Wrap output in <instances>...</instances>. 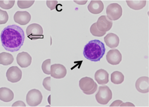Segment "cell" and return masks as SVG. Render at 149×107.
Here are the masks:
<instances>
[{"instance_id":"obj_6","label":"cell","mask_w":149,"mask_h":107,"mask_svg":"<svg viewBox=\"0 0 149 107\" xmlns=\"http://www.w3.org/2000/svg\"><path fill=\"white\" fill-rule=\"evenodd\" d=\"M42 99V96L39 90L33 89L27 93L26 97L27 104L31 106H36L39 105Z\"/></svg>"},{"instance_id":"obj_16","label":"cell","mask_w":149,"mask_h":107,"mask_svg":"<svg viewBox=\"0 0 149 107\" xmlns=\"http://www.w3.org/2000/svg\"><path fill=\"white\" fill-rule=\"evenodd\" d=\"M87 7L90 12L93 14H97L102 11L104 8V5L101 1H91Z\"/></svg>"},{"instance_id":"obj_17","label":"cell","mask_w":149,"mask_h":107,"mask_svg":"<svg viewBox=\"0 0 149 107\" xmlns=\"http://www.w3.org/2000/svg\"><path fill=\"white\" fill-rule=\"evenodd\" d=\"M109 74L105 70L101 69L97 70L95 74V79L100 85L107 84L109 81Z\"/></svg>"},{"instance_id":"obj_28","label":"cell","mask_w":149,"mask_h":107,"mask_svg":"<svg viewBox=\"0 0 149 107\" xmlns=\"http://www.w3.org/2000/svg\"><path fill=\"white\" fill-rule=\"evenodd\" d=\"M58 3L57 1H47L46 4L51 10H52L56 8Z\"/></svg>"},{"instance_id":"obj_21","label":"cell","mask_w":149,"mask_h":107,"mask_svg":"<svg viewBox=\"0 0 149 107\" xmlns=\"http://www.w3.org/2000/svg\"><path fill=\"white\" fill-rule=\"evenodd\" d=\"M124 79V76L123 75L120 71H115L111 74V81L114 84H121L123 81Z\"/></svg>"},{"instance_id":"obj_19","label":"cell","mask_w":149,"mask_h":107,"mask_svg":"<svg viewBox=\"0 0 149 107\" xmlns=\"http://www.w3.org/2000/svg\"><path fill=\"white\" fill-rule=\"evenodd\" d=\"M14 57L11 54L3 52L0 53V64L4 66L11 64L13 61Z\"/></svg>"},{"instance_id":"obj_7","label":"cell","mask_w":149,"mask_h":107,"mask_svg":"<svg viewBox=\"0 0 149 107\" xmlns=\"http://www.w3.org/2000/svg\"><path fill=\"white\" fill-rule=\"evenodd\" d=\"M106 13L109 19L115 21L119 19L122 14V9L121 6L116 3L109 5L106 8Z\"/></svg>"},{"instance_id":"obj_26","label":"cell","mask_w":149,"mask_h":107,"mask_svg":"<svg viewBox=\"0 0 149 107\" xmlns=\"http://www.w3.org/2000/svg\"><path fill=\"white\" fill-rule=\"evenodd\" d=\"M8 19V15L6 11L0 9V24H5Z\"/></svg>"},{"instance_id":"obj_1","label":"cell","mask_w":149,"mask_h":107,"mask_svg":"<svg viewBox=\"0 0 149 107\" xmlns=\"http://www.w3.org/2000/svg\"><path fill=\"white\" fill-rule=\"evenodd\" d=\"M0 37L2 46L5 49L13 52L19 50L23 45L25 36L23 29L14 24L4 28L1 32Z\"/></svg>"},{"instance_id":"obj_18","label":"cell","mask_w":149,"mask_h":107,"mask_svg":"<svg viewBox=\"0 0 149 107\" xmlns=\"http://www.w3.org/2000/svg\"><path fill=\"white\" fill-rule=\"evenodd\" d=\"M14 94L10 89L6 87L0 88V100L5 102L11 101L14 98Z\"/></svg>"},{"instance_id":"obj_22","label":"cell","mask_w":149,"mask_h":107,"mask_svg":"<svg viewBox=\"0 0 149 107\" xmlns=\"http://www.w3.org/2000/svg\"><path fill=\"white\" fill-rule=\"evenodd\" d=\"M90 32L93 36L96 37H102L106 34V32H102L98 29L96 23H94L91 26L90 28Z\"/></svg>"},{"instance_id":"obj_29","label":"cell","mask_w":149,"mask_h":107,"mask_svg":"<svg viewBox=\"0 0 149 107\" xmlns=\"http://www.w3.org/2000/svg\"><path fill=\"white\" fill-rule=\"evenodd\" d=\"M25 104L21 101H18L15 102L12 105V106H26Z\"/></svg>"},{"instance_id":"obj_24","label":"cell","mask_w":149,"mask_h":107,"mask_svg":"<svg viewBox=\"0 0 149 107\" xmlns=\"http://www.w3.org/2000/svg\"><path fill=\"white\" fill-rule=\"evenodd\" d=\"M34 1H18L17 5L20 8H27L31 6Z\"/></svg>"},{"instance_id":"obj_5","label":"cell","mask_w":149,"mask_h":107,"mask_svg":"<svg viewBox=\"0 0 149 107\" xmlns=\"http://www.w3.org/2000/svg\"><path fill=\"white\" fill-rule=\"evenodd\" d=\"M27 37L31 40L43 38V30L40 25L33 23L29 25L26 30Z\"/></svg>"},{"instance_id":"obj_10","label":"cell","mask_w":149,"mask_h":107,"mask_svg":"<svg viewBox=\"0 0 149 107\" xmlns=\"http://www.w3.org/2000/svg\"><path fill=\"white\" fill-rule=\"evenodd\" d=\"M96 23L98 29L102 32L109 31L111 28L112 21L109 19L106 15H102L98 19Z\"/></svg>"},{"instance_id":"obj_23","label":"cell","mask_w":149,"mask_h":107,"mask_svg":"<svg viewBox=\"0 0 149 107\" xmlns=\"http://www.w3.org/2000/svg\"><path fill=\"white\" fill-rule=\"evenodd\" d=\"M51 59H48L45 60L42 65V69L43 72L47 75L50 74Z\"/></svg>"},{"instance_id":"obj_3","label":"cell","mask_w":149,"mask_h":107,"mask_svg":"<svg viewBox=\"0 0 149 107\" xmlns=\"http://www.w3.org/2000/svg\"><path fill=\"white\" fill-rule=\"evenodd\" d=\"M79 86L84 93L88 95L94 93L97 88V85L93 79L87 77H83L79 80Z\"/></svg>"},{"instance_id":"obj_20","label":"cell","mask_w":149,"mask_h":107,"mask_svg":"<svg viewBox=\"0 0 149 107\" xmlns=\"http://www.w3.org/2000/svg\"><path fill=\"white\" fill-rule=\"evenodd\" d=\"M146 1H126L128 6L130 8L135 10H138L143 8L146 4Z\"/></svg>"},{"instance_id":"obj_27","label":"cell","mask_w":149,"mask_h":107,"mask_svg":"<svg viewBox=\"0 0 149 107\" xmlns=\"http://www.w3.org/2000/svg\"><path fill=\"white\" fill-rule=\"evenodd\" d=\"M50 80V77H47L44 79L42 82V85L45 88L49 91H51Z\"/></svg>"},{"instance_id":"obj_8","label":"cell","mask_w":149,"mask_h":107,"mask_svg":"<svg viewBox=\"0 0 149 107\" xmlns=\"http://www.w3.org/2000/svg\"><path fill=\"white\" fill-rule=\"evenodd\" d=\"M21 70L17 66H12L7 70L6 75L7 80L12 83L19 81L22 77Z\"/></svg>"},{"instance_id":"obj_14","label":"cell","mask_w":149,"mask_h":107,"mask_svg":"<svg viewBox=\"0 0 149 107\" xmlns=\"http://www.w3.org/2000/svg\"><path fill=\"white\" fill-rule=\"evenodd\" d=\"M136 89L141 93H146L149 92V78L143 76L139 77L135 83Z\"/></svg>"},{"instance_id":"obj_15","label":"cell","mask_w":149,"mask_h":107,"mask_svg":"<svg viewBox=\"0 0 149 107\" xmlns=\"http://www.w3.org/2000/svg\"><path fill=\"white\" fill-rule=\"evenodd\" d=\"M104 39L106 45L110 48H116L119 45V39L115 34L109 33L104 37Z\"/></svg>"},{"instance_id":"obj_9","label":"cell","mask_w":149,"mask_h":107,"mask_svg":"<svg viewBox=\"0 0 149 107\" xmlns=\"http://www.w3.org/2000/svg\"><path fill=\"white\" fill-rule=\"evenodd\" d=\"M67 74V70L63 65L54 64L51 66L50 75L52 77L60 79L64 77Z\"/></svg>"},{"instance_id":"obj_12","label":"cell","mask_w":149,"mask_h":107,"mask_svg":"<svg viewBox=\"0 0 149 107\" xmlns=\"http://www.w3.org/2000/svg\"><path fill=\"white\" fill-rule=\"evenodd\" d=\"M15 21L21 25H25L28 24L31 19V15L26 11H17L14 16Z\"/></svg>"},{"instance_id":"obj_4","label":"cell","mask_w":149,"mask_h":107,"mask_svg":"<svg viewBox=\"0 0 149 107\" xmlns=\"http://www.w3.org/2000/svg\"><path fill=\"white\" fill-rule=\"evenodd\" d=\"M98 103L102 105L108 103L112 98V93L107 86H101L99 87V90L95 96Z\"/></svg>"},{"instance_id":"obj_25","label":"cell","mask_w":149,"mask_h":107,"mask_svg":"<svg viewBox=\"0 0 149 107\" xmlns=\"http://www.w3.org/2000/svg\"><path fill=\"white\" fill-rule=\"evenodd\" d=\"M15 1H0V7L5 9H10L14 6Z\"/></svg>"},{"instance_id":"obj_11","label":"cell","mask_w":149,"mask_h":107,"mask_svg":"<svg viewBox=\"0 0 149 107\" xmlns=\"http://www.w3.org/2000/svg\"><path fill=\"white\" fill-rule=\"evenodd\" d=\"M108 63L112 65L119 64L122 60V56L119 51L115 49L110 50L106 55Z\"/></svg>"},{"instance_id":"obj_13","label":"cell","mask_w":149,"mask_h":107,"mask_svg":"<svg viewBox=\"0 0 149 107\" xmlns=\"http://www.w3.org/2000/svg\"><path fill=\"white\" fill-rule=\"evenodd\" d=\"M17 62L19 66L22 68H26L31 64L32 57L27 52H22L17 55Z\"/></svg>"},{"instance_id":"obj_2","label":"cell","mask_w":149,"mask_h":107,"mask_svg":"<svg viewBox=\"0 0 149 107\" xmlns=\"http://www.w3.org/2000/svg\"><path fill=\"white\" fill-rule=\"evenodd\" d=\"M105 48L104 43L100 40L94 39L89 41L84 47V57L91 61H100L104 55Z\"/></svg>"}]
</instances>
